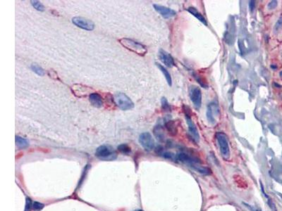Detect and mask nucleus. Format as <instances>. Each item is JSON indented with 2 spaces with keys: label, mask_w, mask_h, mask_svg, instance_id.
<instances>
[{
  "label": "nucleus",
  "mask_w": 282,
  "mask_h": 211,
  "mask_svg": "<svg viewBox=\"0 0 282 211\" xmlns=\"http://www.w3.org/2000/svg\"><path fill=\"white\" fill-rule=\"evenodd\" d=\"M117 148H118V150H119L120 152L126 155L129 154L131 151L130 146H129L128 145H127V144H121V145L118 146Z\"/></svg>",
  "instance_id": "21"
},
{
  "label": "nucleus",
  "mask_w": 282,
  "mask_h": 211,
  "mask_svg": "<svg viewBox=\"0 0 282 211\" xmlns=\"http://www.w3.org/2000/svg\"><path fill=\"white\" fill-rule=\"evenodd\" d=\"M156 65L159 68V69L161 70V72L163 73L164 76L165 77L166 80H167V82L170 87L172 85V79L171 77V75L169 74V71H168L167 69H166L165 67H164L162 65H161L160 63H156Z\"/></svg>",
  "instance_id": "16"
},
{
  "label": "nucleus",
  "mask_w": 282,
  "mask_h": 211,
  "mask_svg": "<svg viewBox=\"0 0 282 211\" xmlns=\"http://www.w3.org/2000/svg\"><path fill=\"white\" fill-rule=\"evenodd\" d=\"M31 4L33 5L34 8H35L36 10L40 11H43L45 10V7L43 6V4L41 3V2H38V1H31Z\"/></svg>",
  "instance_id": "23"
},
{
  "label": "nucleus",
  "mask_w": 282,
  "mask_h": 211,
  "mask_svg": "<svg viewBox=\"0 0 282 211\" xmlns=\"http://www.w3.org/2000/svg\"><path fill=\"white\" fill-rule=\"evenodd\" d=\"M134 211H143V210H141V209H138V210H135Z\"/></svg>",
  "instance_id": "33"
},
{
  "label": "nucleus",
  "mask_w": 282,
  "mask_h": 211,
  "mask_svg": "<svg viewBox=\"0 0 282 211\" xmlns=\"http://www.w3.org/2000/svg\"><path fill=\"white\" fill-rule=\"evenodd\" d=\"M31 68L33 72H35L36 74L40 75V76H43V75H45L44 70H43L40 66H38V64L33 63L31 66Z\"/></svg>",
  "instance_id": "20"
},
{
  "label": "nucleus",
  "mask_w": 282,
  "mask_h": 211,
  "mask_svg": "<svg viewBox=\"0 0 282 211\" xmlns=\"http://www.w3.org/2000/svg\"><path fill=\"white\" fill-rule=\"evenodd\" d=\"M253 210V211H260V210H257V209H255V210Z\"/></svg>",
  "instance_id": "35"
},
{
  "label": "nucleus",
  "mask_w": 282,
  "mask_h": 211,
  "mask_svg": "<svg viewBox=\"0 0 282 211\" xmlns=\"http://www.w3.org/2000/svg\"><path fill=\"white\" fill-rule=\"evenodd\" d=\"M191 167H192L193 169H194L195 170H196L197 172H198V173L202 174V175H208L211 173L210 169H209L208 167H207L202 166V165H201V164H195V165H192V166H191Z\"/></svg>",
  "instance_id": "17"
},
{
  "label": "nucleus",
  "mask_w": 282,
  "mask_h": 211,
  "mask_svg": "<svg viewBox=\"0 0 282 211\" xmlns=\"http://www.w3.org/2000/svg\"><path fill=\"white\" fill-rule=\"evenodd\" d=\"M114 102L123 111H128L134 108V104L132 100L122 92H117L114 94Z\"/></svg>",
  "instance_id": "3"
},
{
  "label": "nucleus",
  "mask_w": 282,
  "mask_h": 211,
  "mask_svg": "<svg viewBox=\"0 0 282 211\" xmlns=\"http://www.w3.org/2000/svg\"><path fill=\"white\" fill-rule=\"evenodd\" d=\"M153 133H154V137H156L158 141H160L161 142L164 141L165 135H164V131L162 126L156 125L153 129Z\"/></svg>",
  "instance_id": "14"
},
{
  "label": "nucleus",
  "mask_w": 282,
  "mask_h": 211,
  "mask_svg": "<svg viewBox=\"0 0 282 211\" xmlns=\"http://www.w3.org/2000/svg\"><path fill=\"white\" fill-rule=\"evenodd\" d=\"M95 156L102 161H113L117 158V153L112 147L107 145H102L96 149Z\"/></svg>",
  "instance_id": "2"
},
{
  "label": "nucleus",
  "mask_w": 282,
  "mask_h": 211,
  "mask_svg": "<svg viewBox=\"0 0 282 211\" xmlns=\"http://www.w3.org/2000/svg\"><path fill=\"white\" fill-rule=\"evenodd\" d=\"M219 113V109L218 106L215 103H211L208 105L207 109V120L211 124H214L216 122V118L215 116H217Z\"/></svg>",
  "instance_id": "10"
},
{
  "label": "nucleus",
  "mask_w": 282,
  "mask_h": 211,
  "mask_svg": "<svg viewBox=\"0 0 282 211\" xmlns=\"http://www.w3.org/2000/svg\"><path fill=\"white\" fill-rule=\"evenodd\" d=\"M119 43L125 48L128 49L140 56H144L148 52V49L145 46L141 43L128 38H121L119 40Z\"/></svg>",
  "instance_id": "1"
},
{
  "label": "nucleus",
  "mask_w": 282,
  "mask_h": 211,
  "mask_svg": "<svg viewBox=\"0 0 282 211\" xmlns=\"http://www.w3.org/2000/svg\"><path fill=\"white\" fill-rule=\"evenodd\" d=\"M216 138L218 141L223 158L226 160H228L230 157V149L227 135L223 132H217L216 134Z\"/></svg>",
  "instance_id": "4"
},
{
  "label": "nucleus",
  "mask_w": 282,
  "mask_h": 211,
  "mask_svg": "<svg viewBox=\"0 0 282 211\" xmlns=\"http://www.w3.org/2000/svg\"><path fill=\"white\" fill-rule=\"evenodd\" d=\"M161 108L164 111H170L171 110V106L168 102V101L167 100V99L165 97H162L161 99Z\"/></svg>",
  "instance_id": "22"
},
{
  "label": "nucleus",
  "mask_w": 282,
  "mask_h": 211,
  "mask_svg": "<svg viewBox=\"0 0 282 211\" xmlns=\"http://www.w3.org/2000/svg\"><path fill=\"white\" fill-rule=\"evenodd\" d=\"M33 204H32L31 199L30 198H26V201H25V210L24 211H31Z\"/></svg>",
  "instance_id": "25"
},
{
  "label": "nucleus",
  "mask_w": 282,
  "mask_h": 211,
  "mask_svg": "<svg viewBox=\"0 0 282 211\" xmlns=\"http://www.w3.org/2000/svg\"><path fill=\"white\" fill-rule=\"evenodd\" d=\"M277 1H271L268 4V8L269 9H274L277 6Z\"/></svg>",
  "instance_id": "30"
},
{
  "label": "nucleus",
  "mask_w": 282,
  "mask_h": 211,
  "mask_svg": "<svg viewBox=\"0 0 282 211\" xmlns=\"http://www.w3.org/2000/svg\"><path fill=\"white\" fill-rule=\"evenodd\" d=\"M16 144L18 148H27L29 146L28 141L23 137H21L19 136L16 137Z\"/></svg>",
  "instance_id": "19"
},
{
  "label": "nucleus",
  "mask_w": 282,
  "mask_h": 211,
  "mask_svg": "<svg viewBox=\"0 0 282 211\" xmlns=\"http://www.w3.org/2000/svg\"><path fill=\"white\" fill-rule=\"evenodd\" d=\"M90 104L95 108H101L103 106V99L102 96L96 92L91 93L89 96Z\"/></svg>",
  "instance_id": "13"
},
{
  "label": "nucleus",
  "mask_w": 282,
  "mask_h": 211,
  "mask_svg": "<svg viewBox=\"0 0 282 211\" xmlns=\"http://www.w3.org/2000/svg\"><path fill=\"white\" fill-rule=\"evenodd\" d=\"M139 142L146 151H151L154 148V139L149 132L142 133L139 137Z\"/></svg>",
  "instance_id": "6"
},
{
  "label": "nucleus",
  "mask_w": 282,
  "mask_h": 211,
  "mask_svg": "<svg viewBox=\"0 0 282 211\" xmlns=\"http://www.w3.org/2000/svg\"><path fill=\"white\" fill-rule=\"evenodd\" d=\"M281 27H282V18H279L278 21L277 22L276 25H275V26H274V31L275 32L279 31V30L281 28Z\"/></svg>",
  "instance_id": "29"
},
{
  "label": "nucleus",
  "mask_w": 282,
  "mask_h": 211,
  "mask_svg": "<svg viewBox=\"0 0 282 211\" xmlns=\"http://www.w3.org/2000/svg\"><path fill=\"white\" fill-rule=\"evenodd\" d=\"M249 8L251 11H253V10L255 8V1L251 0V1L249 2Z\"/></svg>",
  "instance_id": "31"
},
{
  "label": "nucleus",
  "mask_w": 282,
  "mask_h": 211,
  "mask_svg": "<svg viewBox=\"0 0 282 211\" xmlns=\"http://www.w3.org/2000/svg\"><path fill=\"white\" fill-rule=\"evenodd\" d=\"M72 23L77 27L85 31H91L95 28V24L92 21L83 17H74L72 18Z\"/></svg>",
  "instance_id": "5"
},
{
  "label": "nucleus",
  "mask_w": 282,
  "mask_h": 211,
  "mask_svg": "<svg viewBox=\"0 0 282 211\" xmlns=\"http://www.w3.org/2000/svg\"><path fill=\"white\" fill-rule=\"evenodd\" d=\"M176 158L181 162L186 163L189 166H192L195 164H201V161L196 157L192 156L186 153H180L176 156Z\"/></svg>",
  "instance_id": "9"
},
{
  "label": "nucleus",
  "mask_w": 282,
  "mask_h": 211,
  "mask_svg": "<svg viewBox=\"0 0 282 211\" xmlns=\"http://www.w3.org/2000/svg\"><path fill=\"white\" fill-rule=\"evenodd\" d=\"M162 156L164 158L169 159V160H174L175 159V155L171 152H164Z\"/></svg>",
  "instance_id": "26"
},
{
  "label": "nucleus",
  "mask_w": 282,
  "mask_h": 211,
  "mask_svg": "<svg viewBox=\"0 0 282 211\" xmlns=\"http://www.w3.org/2000/svg\"><path fill=\"white\" fill-rule=\"evenodd\" d=\"M193 77H195L197 83L201 85V87H202L203 88H207L208 87L207 85L205 83V82H204V80L201 78V77L200 76V75L195 74V73H193Z\"/></svg>",
  "instance_id": "24"
},
{
  "label": "nucleus",
  "mask_w": 282,
  "mask_h": 211,
  "mask_svg": "<svg viewBox=\"0 0 282 211\" xmlns=\"http://www.w3.org/2000/svg\"><path fill=\"white\" fill-rule=\"evenodd\" d=\"M153 7L157 12H158L163 18H172L176 15V11L171 8L166 6L160 5V4H153Z\"/></svg>",
  "instance_id": "11"
},
{
  "label": "nucleus",
  "mask_w": 282,
  "mask_h": 211,
  "mask_svg": "<svg viewBox=\"0 0 282 211\" xmlns=\"http://www.w3.org/2000/svg\"><path fill=\"white\" fill-rule=\"evenodd\" d=\"M238 47H239V50L241 51V53L242 54H244L245 53V47L244 44H243V42L242 40H238Z\"/></svg>",
  "instance_id": "28"
},
{
  "label": "nucleus",
  "mask_w": 282,
  "mask_h": 211,
  "mask_svg": "<svg viewBox=\"0 0 282 211\" xmlns=\"http://www.w3.org/2000/svg\"><path fill=\"white\" fill-rule=\"evenodd\" d=\"M165 127L167 129L168 132L171 135H175L177 134V128H176L175 122L173 120H169V121L166 122Z\"/></svg>",
  "instance_id": "18"
},
{
  "label": "nucleus",
  "mask_w": 282,
  "mask_h": 211,
  "mask_svg": "<svg viewBox=\"0 0 282 211\" xmlns=\"http://www.w3.org/2000/svg\"><path fill=\"white\" fill-rule=\"evenodd\" d=\"M33 209L36 210H40L44 208V205L42 203H39V202H34L33 204Z\"/></svg>",
  "instance_id": "27"
},
{
  "label": "nucleus",
  "mask_w": 282,
  "mask_h": 211,
  "mask_svg": "<svg viewBox=\"0 0 282 211\" xmlns=\"http://www.w3.org/2000/svg\"><path fill=\"white\" fill-rule=\"evenodd\" d=\"M159 57H160V61L167 66V67L171 68L174 66V61L173 57H171V54H169L167 51L163 50V49H160L159 51Z\"/></svg>",
  "instance_id": "12"
},
{
  "label": "nucleus",
  "mask_w": 282,
  "mask_h": 211,
  "mask_svg": "<svg viewBox=\"0 0 282 211\" xmlns=\"http://www.w3.org/2000/svg\"><path fill=\"white\" fill-rule=\"evenodd\" d=\"M271 68H277V66H271Z\"/></svg>",
  "instance_id": "32"
},
{
  "label": "nucleus",
  "mask_w": 282,
  "mask_h": 211,
  "mask_svg": "<svg viewBox=\"0 0 282 211\" xmlns=\"http://www.w3.org/2000/svg\"><path fill=\"white\" fill-rule=\"evenodd\" d=\"M187 11H188L189 13H191L193 16H194L195 18L197 19V20H199L201 23H203L204 25H207V23L205 18L202 16V15L196 9V8L194 7H189L187 8Z\"/></svg>",
  "instance_id": "15"
},
{
  "label": "nucleus",
  "mask_w": 282,
  "mask_h": 211,
  "mask_svg": "<svg viewBox=\"0 0 282 211\" xmlns=\"http://www.w3.org/2000/svg\"><path fill=\"white\" fill-rule=\"evenodd\" d=\"M190 97L191 102L194 104L196 109H200L202 104V92L201 89L196 86L191 87L190 90Z\"/></svg>",
  "instance_id": "8"
},
{
  "label": "nucleus",
  "mask_w": 282,
  "mask_h": 211,
  "mask_svg": "<svg viewBox=\"0 0 282 211\" xmlns=\"http://www.w3.org/2000/svg\"><path fill=\"white\" fill-rule=\"evenodd\" d=\"M186 119L187 125H188L189 135L193 139V141L197 143V142L200 141V135L198 130H197L196 128V125H195L194 122L193 121L192 118H191L188 113H186Z\"/></svg>",
  "instance_id": "7"
},
{
  "label": "nucleus",
  "mask_w": 282,
  "mask_h": 211,
  "mask_svg": "<svg viewBox=\"0 0 282 211\" xmlns=\"http://www.w3.org/2000/svg\"><path fill=\"white\" fill-rule=\"evenodd\" d=\"M280 76H281V77H282V70H281V72H280Z\"/></svg>",
  "instance_id": "34"
}]
</instances>
